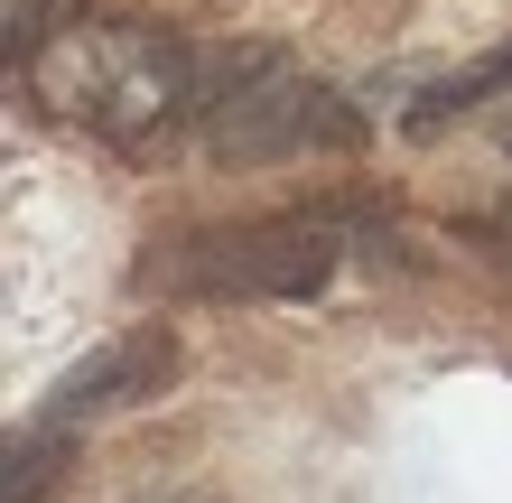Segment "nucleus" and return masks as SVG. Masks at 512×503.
I'll use <instances>...</instances> for the list:
<instances>
[{
	"label": "nucleus",
	"instance_id": "obj_1",
	"mask_svg": "<svg viewBox=\"0 0 512 503\" xmlns=\"http://www.w3.org/2000/svg\"><path fill=\"white\" fill-rule=\"evenodd\" d=\"M28 75L56 122H84L112 150H149V140L187 131L205 103V56L149 19H56Z\"/></svg>",
	"mask_w": 512,
	"mask_h": 503
},
{
	"label": "nucleus",
	"instance_id": "obj_2",
	"mask_svg": "<svg viewBox=\"0 0 512 503\" xmlns=\"http://www.w3.org/2000/svg\"><path fill=\"white\" fill-rule=\"evenodd\" d=\"M354 233H364V205H289V215H261L233 233H187L140 280L177 289V299H317L345 271Z\"/></svg>",
	"mask_w": 512,
	"mask_h": 503
},
{
	"label": "nucleus",
	"instance_id": "obj_3",
	"mask_svg": "<svg viewBox=\"0 0 512 503\" xmlns=\"http://www.w3.org/2000/svg\"><path fill=\"white\" fill-rule=\"evenodd\" d=\"M187 140L215 168H270V159H308V150H354L364 112L336 84L280 66V56H224V75H205Z\"/></svg>",
	"mask_w": 512,
	"mask_h": 503
},
{
	"label": "nucleus",
	"instance_id": "obj_4",
	"mask_svg": "<svg viewBox=\"0 0 512 503\" xmlns=\"http://www.w3.org/2000/svg\"><path fill=\"white\" fill-rule=\"evenodd\" d=\"M168 373H177V336L149 317V327H122L112 345H94L84 364L47 392L38 420L56 429H84V420H112V410H140V401H159L168 392Z\"/></svg>",
	"mask_w": 512,
	"mask_h": 503
},
{
	"label": "nucleus",
	"instance_id": "obj_5",
	"mask_svg": "<svg viewBox=\"0 0 512 503\" xmlns=\"http://www.w3.org/2000/svg\"><path fill=\"white\" fill-rule=\"evenodd\" d=\"M66 457H75V429H56V420L0 429V503H47Z\"/></svg>",
	"mask_w": 512,
	"mask_h": 503
},
{
	"label": "nucleus",
	"instance_id": "obj_6",
	"mask_svg": "<svg viewBox=\"0 0 512 503\" xmlns=\"http://www.w3.org/2000/svg\"><path fill=\"white\" fill-rule=\"evenodd\" d=\"M503 84H512V47H494L485 66H466V75H447L438 94H419V103H410V122H419V131H438L447 112H475V103H494Z\"/></svg>",
	"mask_w": 512,
	"mask_h": 503
},
{
	"label": "nucleus",
	"instance_id": "obj_7",
	"mask_svg": "<svg viewBox=\"0 0 512 503\" xmlns=\"http://www.w3.org/2000/svg\"><path fill=\"white\" fill-rule=\"evenodd\" d=\"M66 19V0H0V75L10 66H28L38 56V38Z\"/></svg>",
	"mask_w": 512,
	"mask_h": 503
},
{
	"label": "nucleus",
	"instance_id": "obj_8",
	"mask_svg": "<svg viewBox=\"0 0 512 503\" xmlns=\"http://www.w3.org/2000/svg\"><path fill=\"white\" fill-rule=\"evenodd\" d=\"M140 503H224V494H140Z\"/></svg>",
	"mask_w": 512,
	"mask_h": 503
}]
</instances>
